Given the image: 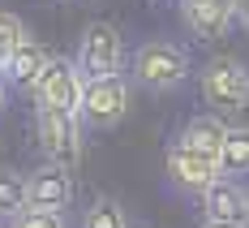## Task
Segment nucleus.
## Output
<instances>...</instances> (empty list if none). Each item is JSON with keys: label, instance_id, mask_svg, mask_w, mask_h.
<instances>
[{"label": "nucleus", "instance_id": "f03ea898", "mask_svg": "<svg viewBox=\"0 0 249 228\" xmlns=\"http://www.w3.org/2000/svg\"><path fill=\"white\" fill-rule=\"evenodd\" d=\"M35 133H39V151H43L48 164L65 168V172H73L77 164H82L86 142H82V121H77L73 112L35 108Z\"/></svg>", "mask_w": 249, "mask_h": 228}, {"label": "nucleus", "instance_id": "aec40b11", "mask_svg": "<svg viewBox=\"0 0 249 228\" xmlns=\"http://www.w3.org/2000/svg\"><path fill=\"white\" fill-rule=\"evenodd\" d=\"M0 108H4V77H0Z\"/></svg>", "mask_w": 249, "mask_h": 228}, {"label": "nucleus", "instance_id": "f8f14e48", "mask_svg": "<svg viewBox=\"0 0 249 228\" xmlns=\"http://www.w3.org/2000/svg\"><path fill=\"white\" fill-rule=\"evenodd\" d=\"M228 138V125L219 116H194L189 125L180 129V147H189V151H202V155H215L219 159V147H224Z\"/></svg>", "mask_w": 249, "mask_h": 228}, {"label": "nucleus", "instance_id": "1a4fd4ad", "mask_svg": "<svg viewBox=\"0 0 249 228\" xmlns=\"http://www.w3.org/2000/svg\"><path fill=\"white\" fill-rule=\"evenodd\" d=\"M202 211L215 224H241L249 228V190L236 185L232 177H219L215 185L202 190Z\"/></svg>", "mask_w": 249, "mask_h": 228}, {"label": "nucleus", "instance_id": "f3484780", "mask_svg": "<svg viewBox=\"0 0 249 228\" xmlns=\"http://www.w3.org/2000/svg\"><path fill=\"white\" fill-rule=\"evenodd\" d=\"M9 228H65V215H52V211H18V215H9Z\"/></svg>", "mask_w": 249, "mask_h": 228}, {"label": "nucleus", "instance_id": "ddd939ff", "mask_svg": "<svg viewBox=\"0 0 249 228\" xmlns=\"http://www.w3.org/2000/svg\"><path fill=\"white\" fill-rule=\"evenodd\" d=\"M219 172L224 177L249 172V129H228L224 147H219Z\"/></svg>", "mask_w": 249, "mask_h": 228}, {"label": "nucleus", "instance_id": "dca6fc26", "mask_svg": "<svg viewBox=\"0 0 249 228\" xmlns=\"http://www.w3.org/2000/svg\"><path fill=\"white\" fill-rule=\"evenodd\" d=\"M26 39H30V35H26L22 18L9 13V9H0V65L9 60V52H13V48H22Z\"/></svg>", "mask_w": 249, "mask_h": 228}, {"label": "nucleus", "instance_id": "9d476101", "mask_svg": "<svg viewBox=\"0 0 249 228\" xmlns=\"http://www.w3.org/2000/svg\"><path fill=\"white\" fill-rule=\"evenodd\" d=\"M180 18L194 39H219L236 22V0H180Z\"/></svg>", "mask_w": 249, "mask_h": 228}, {"label": "nucleus", "instance_id": "39448f33", "mask_svg": "<svg viewBox=\"0 0 249 228\" xmlns=\"http://www.w3.org/2000/svg\"><path fill=\"white\" fill-rule=\"evenodd\" d=\"M77 74L86 77H112L121 74L124 65V43H121V30L112 22H90L82 30V39H77Z\"/></svg>", "mask_w": 249, "mask_h": 228}, {"label": "nucleus", "instance_id": "9b49d317", "mask_svg": "<svg viewBox=\"0 0 249 228\" xmlns=\"http://www.w3.org/2000/svg\"><path fill=\"white\" fill-rule=\"evenodd\" d=\"M43 65H48V52L39 48L35 39H26L22 48H13V52H9V60L0 65V77H9L13 86L30 91V86L39 82V74H43Z\"/></svg>", "mask_w": 249, "mask_h": 228}, {"label": "nucleus", "instance_id": "f257e3e1", "mask_svg": "<svg viewBox=\"0 0 249 228\" xmlns=\"http://www.w3.org/2000/svg\"><path fill=\"white\" fill-rule=\"evenodd\" d=\"M189 74H194V60L180 43L150 39L133 52V82H142L146 91H176V86H185Z\"/></svg>", "mask_w": 249, "mask_h": 228}, {"label": "nucleus", "instance_id": "0eeeda50", "mask_svg": "<svg viewBox=\"0 0 249 228\" xmlns=\"http://www.w3.org/2000/svg\"><path fill=\"white\" fill-rule=\"evenodd\" d=\"M219 177H224V172H219V159H215V155L189 151V147H180V142L168 151V181H172L180 194H198L202 198V190L215 185Z\"/></svg>", "mask_w": 249, "mask_h": 228}, {"label": "nucleus", "instance_id": "20e7f679", "mask_svg": "<svg viewBox=\"0 0 249 228\" xmlns=\"http://www.w3.org/2000/svg\"><path fill=\"white\" fill-rule=\"evenodd\" d=\"M202 95L215 112H245L249 108V69L236 56H215L202 65Z\"/></svg>", "mask_w": 249, "mask_h": 228}, {"label": "nucleus", "instance_id": "423d86ee", "mask_svg": "<svg viewBox=\"0 0 249 228\" xmlns=\"http://www.w3.org/2000/svg\"><path fill=\"white\" fill-rule=\"evenodd\" d=\"M82 86H86V77L77 74L73 60H60V56H48V65H43V74L39 82L30 86V95L39 108H56V112H73L77 116V103H82Z\"/></svg>", "mask_w": 249, "mask_h": 228}, {"label": "nucleus", "instance_id": "a211bd4d", "mask_svg": "<svg viewBox=\"0 0 249 228\" xmlns=\"http://www.w3.org/2000/svg\"><path fill=\"white\" fill-rule=\"evenodd\" d=\"M236 22L249 30V0H236Z\"/></svg>", "mask_w": 249, "mask_h": 228}, {"label": "nucleus", "instance_id": "6e6552de", "mask_svg": "<svg viewBox=\"0 0 249 228\" xmlns=\"http://www.w3.org/2000/svg\"><path fill=\"white\" fill-rule=\"evenodd\" d=\"M73 203V177L56 164H43L26 177V211H52L65 215V207Z\"/></svg>", "mask_w": 249, "mask_h": 228}, {"label": "nucleus", "instance_id": "6ab92c4d", "mask_svg": "<svg viewBox=\"0 0 249 228\" xmlns=\"http://www.w3.org/2000/svg\"><path fill=\"white\" fill-rule=\"evenodd\" d=\"M202 228H241V224H215V220H206Z\"/></svg>", "mask_w": 249, "mask_h": 228}, {"label": "nucleus", "instance_id": "2eb2a0df", "mask_svg": "<svg viewBox=\"0 0 249 228\" xmlns=\"http://www.w3.org/2000/svg\"><path fill=\"white\" fill-rule=\"evenodd\" d=\"M26 211V177L13 168H0V220Z\"/></svg>", "mask_w": 249, "mask_h": 228}, {"label": "nucleus", "instance_id": "7ed1b4c3", "mask_svg": "<svg viewBox=\"0 0 249 228\" xmlns=\"http://www.w3.org/2000/svg\"><path fill=\"white\" fill-rule=\"evenodd\" d=\"M129 99H133V91H129V82L121 74L112 77H90L86 86H82V103H77V121L90 129H112L124 121V112H129Z\"/></svg>", "mask_w": 249, "mask_h": 228}, {"label": "nucleus", "instance_id": "4468645a", "mask_svg": "<svg viewBox=\"0 0 249 228\" xmlns=\"http://www.w3.org/2000/svg\"><path fill=\"white\" fill-rule=\"evenodd\" d=\"M82 228H129V215L116 198H95L82 215Z\"/></svg>", "mask_w": 249, "mask_h": 228}, {"label": "nucleus", "instance_id": "412c9836", "mask_svg": "<svg viewBox=\"0 0 249 228\" xmlns=\"http://www.w3.org/2000/svg\"><path fill=\"white\" fill-rule=\"evenodd\" d=\"M0 228H4V224H0Z\"/></svg>", "mask_w": 249, "mask_h": 228}]
</instances>
